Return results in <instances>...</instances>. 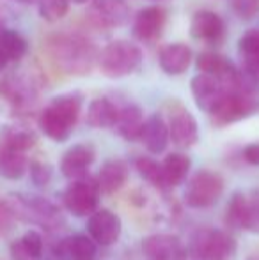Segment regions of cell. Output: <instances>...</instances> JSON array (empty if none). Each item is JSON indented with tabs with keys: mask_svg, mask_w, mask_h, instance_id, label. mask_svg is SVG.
I'll return each instance as SVG.
<instances>
[{
	"mask_svg": "<svg viewBox=\"0 0 259 260\" xmlns=\"http://www.w3.org/2000/svg\"><path fill=\"white\" fill-rule=\"evenodd\" d=\"M50 58L66 75L83 76L93 71L100 52L91 39L82 34H55L46 41Z\"/></svg>",
	"mask_w": 259,
	"mask_h": 260,
	"instance_id": "obj_1",
	"label": "cell"
},
{
	"mask_svg": "<svg viewBox=\"0 0 259 260\" xmlns=\"http://www.w3.org/2000/svg\"><path fill=\"white\" fill-rule=\"evenodd\" d=\"M83 98L80 92H66L53 98L39 115V127L50 140L63 144L71 137V131L82 113Z\"/></svg>",
	"mask_w": 259,
	"mask_h": 260,
	"instance_id": "obj_2",
	"label": "cell"
},
{
	"mask_svg": "<svg viewBox=\"0 0 259 260\" xmlns=\"http://www.w3.org/2000/svg\"><path fill=\"white\" fill-rule=\"evenodd\" d=\"M144 55L142 50L135 43L126 39H116L110 41L98 57L100 69L107 78H125L137 73L142 66Z\"/></svg>",
	"mask_w": 259,
	"mask_h": 260,
	"instance_id": "obj_3",
	"label": "cell"
},
{
	"mask_svg": "<svg viewBox=\"0 0 259 260\" xmlns=\"http://www.w3.org/2000/svg\"><path fill=\"white\" fill-rule=\"evenodd\" d=\"M188 253L194 260H231L236 253V241L218 229H200L192 236Z\"/></svg>",
	"mask_w": 259,
	"mask_h": 260,
	"instance_id": "obj_4",
	"label": "cell"
},
{
	"mask_svg": "<svg viewBox=\"0 0 259 260\" xmlns=\"http://www.w3.org/2000/svg\"><path fill=\"white\" fill-rule=\"evenodd\" d=\"M224 193V179L211 170H199L188 179L185 204L192 209H208L218 202Z\"/></svg>",
	"mask_w": 259,
	"mask_h": 260,
	"instance_id": "obj_5",
	"label": "cell"
},
{
	"mask_svg": "<svg viewBox=\"0 0 259 260\" xmlns=\"http://www.w3.org/2000/svg\"><path fill=\"white\" fill-rule=\"evenodd\" d=\"M100 186L98 181L89 175L75 179L64 189L63 202L64 207L76 218H87L100 206Z\"/></svg>",
	"mask_w": 259,
	"mask_h": 260,
	"instance_id": "obj_6",
	"label": "cell"
},
{
	"mask_svg": "<svg viewBox=\"0 0 259 260\" xmlns=\"http://www.w3.org/2000/svg\"><path fill=\"white\" fill-rule=\"evenodd\" d=\"M257 110L259 101L256 94L245 92V90H229L210 115L215 126L222 127L238 122V120L249 119Z\"/></svg>",
	"mask_w": 259,
	"mask_h": 260,
	"instance_id": "obj_7",
	"label": "cell"
},
{
	"mask_svg": "<svg viewBox=\"0 0 259 260\" xmlns=\"http://www.w3.org/2000/svg\"><path fill=\"white\" fill-rule=\"evenodd\" d=\"M190 90L197 108L203 110L206 113H211L218 106L224 96L229 92V89L220 82L218 78L206 73H199L192 78L190 82Z\"/></svg>",
	"mask_w": 259,
	"mask_h": 260,
	"instance_id": "obj_8",
	"label": "cell"
},
{
	"mask_svg": "<svg viewBox=\"0 0 259 260\" xmlns=\"http://www.w3.org/2000/svg\"><path fill=\"white\" fill-rule=\"evenodd\" d=\"M121 218L108 209H96L87 219V234L100 246H112L121 236Z\"/></svg>",
	"mask_w": 259,
	"mask_h": 260,
	"instance_id": "obj_9",
	"label": "cell"
},
{
	"mask_svg": "<svg viewBox=\"0 0 259 260\" xmlns=\"http://www.w3.org/2000/svg\"><path fill=\"white\" fill-rule=\"evenodd\" d=\"M142 253L148 260H187L188 248L170 234H153L142 241Z\"/></svg>",
	"mask_w": 259,
	"mask_h": 260,
	"instance_id": "obj_10",
	"label": "cell"
},
{
	"mask_svg": "<svg viewBox=\"0 0 259 260\" xmlns=\"http://www.w3.org/2000/svg\"><path fill=\"white\" fill-rule=\"evenodd\" d=\"M0 96L16 108H27L36 103L38 87L32 75H11L0 82Z\"/></svg>",
	"mask_w": 259,
	"mask_h": 260,
	"instance_id": "obj_11",
	"label": "cell"
},
{
	"mask_svg": "<svg viewBox=\"0 0 259 260\" xmlns=\"http://www.w3.org/2000/svg\"><path fill=\"white\" fill-rule=\"evenodd\" d=\"M169 135L174 145L188 149L199 140V126L195 117L183 106H176L169 117Z\"/></svg>",
	"mask_w": 259,
	"mask_h": 260,
	"instance_id": "obj_12",
	"label": "cell"
},
{
	"mask_svg": "<svg viewBox=\"0 0 259 260\" xmlns=\"http://www.w3.org/2000/svg\"><path fill=\"white\" fill-rule=\"evenodd\" d=\"M128 18L130 7L125 0H94L89 7V20L101 28L121 27Z\"/></svg>",
	"mask_w": 259,
	"mask_h": 260,
	"instance_id": "obj_13",
	"label": "cell"
},
{
	"mask_svg": "<svg viewBox=\"0 0 259 260\" xmlns=\"http://www.w3.org/2000/svg\"><path fill=\"white\" fill-rule=\"evenodd\" d=\"M94 161V149L87 144H76L64 152L61 159V172L66 179L75 181L89 175V167Z\"/></svg>",
	"mask_w": 259,
	"mask_h": 260,
	"instance_id": "obj_14",
	"label": "cell"
},
{
	"mask_svg": "<svg viewBox=\"0 0 259 260\" xmlns=\"http://www.w3.org/2000/svg\"><path fill=\"white\" fill-rule=\"evenodd\" d=\"M55 253L61 260H96L98 243L85 234H73L59 241Z\"/></svg>",
	"mask_w": 259,
	"mask_h": 260,
	"instance_id": "obj_15",
	"label": "cell"
},
{
	"mask_svg": "<svg viewBox=\"0 0 259 260\" xmlns=\"http://www.w3.org/2000/svg\"><path fill=\"white\" fill-rule=\"evenodd\" d=\"M190 34L199 41L218 43L225 34V23L213 11H197L190 21Z\"/></svg>",
	"mask_w": 259,
	"mask_h": 260,
	"instance_id": "obj_16",
	"label": "cell"
},
{
	"mask_svg": "<svg viewBox=\"0 0 259 260\" xmlns=\"http://www.w3.org/2000/svg\"><path fill=\"white\" fill-rule=\"evenodd\" d=\"M140 140L151 154H162L167 149L170 142L169 124L165 122V119L160 113H153L146 119Z\"/></svg>",
	"mask_w": 259,
	"mask_h": 260,
	"instance_id": "obj_17",
	"label": "cell"
},
{
	"mask_svg": "<svg viewBox=\"0 0 259 260\" xmlns=\"http://www.w3.org/2000/svg\"><path fill=\"white\" fill-rule=\"evenodd\" d=\"M165 23V13L162 7L149 6L137 13L133 21V36L138 41H151L158 38Z\"/></svg>",
	"mask_w": 259,
	"mask_h": 260,
	"instance_id": "obj_18",
	"label": "cell"
},
{
	"mask_svg": "<svg viewBox=\"0 0 259 260\" xmlns=\"http://www.w3.org/2000/svg\"><path fill=\"white\" fill-rule=\"evenodd\" d=\"M144 112L140 106L130 103L119 108L118 120L114 124V129L121 138L126 142H137L142 137V129H144Z\"/></svg>",
	"mask_w": 259,
	"mask_h": 260,
	"instance_id": "obj_19",
	"label": "cell"
},
{
	"mask_svg": "<svg viewBox=\"0 0 259 260\" xmlns=\"http://www.w3.org/2000/svg\"><path fill=\"white\" fill-rule=\"evenodd\" d=\"M158 62L165 75L180 76L190 68L192 50L187 45H183V43H172V45H167L160 52Z\"/></svg>",
	"mask_w": 259,
	"mask_h": 260,
	"instance_id": "obj_20",
	"label": "cell"
},
{
	"mask_svg": "<svg viewBox=\"0 0 259 260\" xmlns=\"http://www.w3.org/2000/svg\"><path fill=\"white\" fill-rule=\"evenodd\" d=\"M100 191L105 195H112V193L119 191L128 181V165L123 159H108L101 165L100 172L96 175Z\"/></svg>",
	"mask_w": 259,
	"mask_h": 260,
	"instance_id": "obj_21",
	"label": "cell"
},
{
	"mask_svg": "<svg viewBox=\"0 0 259 260\" xmlns=\"http://www.w3.org/2000/svg\"><path fill=\"white\" fill-rule=\"evenodd\" d=\"M28 170V159L25 152L0 144V177L7 181H18Z\"/></svg>",
	"mask_w": 259,
	"mask_h": 260,
	"instance_id": "obj_22",
	"label": "cell"
},
{
	"mask_svg": "<svg viewBox=\"0 0 259 260\" xmlns=\"http://www.w3.org/2000/svg\"><path fill=\"white\" fill-rule=\"evenodd\" d=\"M119 108L112 103L107 98H98V100L91 101L89 108H87V124L96 129H107V127H114L116 120H118Z\"/></svg>",
	"mask_w": 259,
	"mask_h": 260,
	"instance_id": "obj_23",
	"label": "cell"
},
{
	"mask_svg": "<svg viewBox=\"0 0 259 260\" xmlns=\"http://www.w3.org/2000/svg\"><path fill=\"white\" fill-rule=\"evenodd\" d=\"M162 168H163V177H165L167 188H172V186H180L187 181L192 168V161L187 154L172 152V154H169L163 159Z\"/></svg>",
	"mask_w": 259,
	"mask_h": 260,
	"instance_id": "obj_24",
	"label": "cell"
},
{
	"mask_svg": "<svg viewBox=\"0 0 259 260\" xmlns=\"http://www.w3.org/2000/svg\"><path fill=\"white\" fill-rule=\"evenodd\" d=\"M45 251L43 237L36 230H28L20 241L11 244V253L14 260H39Z\"/></svg>",
	"mask_w": 259,
	"mask_h": 260,
	"instance_id": "obj_25",
	"label": "cell"
},
{
	"mask_svg": "<svg viewBox=\"0 0 259 260\" xmlns=\"http://www.w3.org/2000/svg\"><path fill=\"white\" fill-rule=\"evenodd\" d=\"M225 221L236 230H247V225H249V197H245L240 191H236L231 197L227 204V211H225Z\"/></svg>",
	"mask_w": 259,
	"mask_h": 260,
	"instance_id": "obj_26",
	"label": "cell"
},
{
	"mask_svg": "<svg viewBox=\"0 0 259 260\" xmlns=\"http://www.w3.org/2000/svg\"><path fill=\"white\" fill-rule=\"evenodd\" d=\"M0 50L6 53V57L11 60H21L28 52V43L20 32L11 30V28H4L2 36H0Z\"/></svg>",
	"mask_w": 259,
	"mask_h": 260,
	"instance_id": "obj_27",
	"label": "cell"
},
{
	"mask_svg": "<svg viewBox=\"0 0 259 260\" xmlns=\"http://www.w3.org/2000/svg\"><path fill=\"white\" fill-rule=\"evenodd\" d=\"M135 168H137L138 175H140L146 182H149L151 186H155V188H158V189L167 188L165 177H163L162 163L151 159V157L142 156V157H137V159H135Z\"/></svg>",
	"mask_w": 259,
	"mask_h": 260,
	"instance_id": "obj_28",
	"label": "cell"
},
{
	"mask_svg": "<svg viewBox=\"0 0 259 260\" xmlns=\"http://www.w3.org/2000/svg\"><path fill=\"white\" fill-rule=\"evenodd\" d=\"M0 144L16 149V151L27 152L28 149L34 147L36 135L27 127H6L2 131V142Z\"/></svg>",
	"mask_w": 259,
	"mask_h": 260,
	"instance_id": "obj_29",
	"label": "cell"
},
{
	"mask_svg": "<svg viewBox=\"0 0 259 260\" xmlns=\"http://www.w3.org/2000/svg\"><path fill=\"white\" fill-rule=\"evenodd\" d=\"M25 209L28 212H32L36 219H39V223L46 225L50 221H57L61 218L57 207L52 202H48L46 199H23Z\"/></svg>",
	"mask_w": 259,
	"mask_h": 260,
	"instance_id": "obj_30",
	"label": "cell"
},
{
	"mask_svg": "<svg viewBox=\"0 0 259 260\" xmlns=\"http://www.w3.org/2000/svg\"><path fill=\"white\" fill-rule=\"evenodd\" d=\"M68 0H38V13L45 21H59L68 14Z\"/></svg>",
	"mask_w": 259,
	"mask_h": 260,
	"instance_id": "obj_31",
	"label": "cell"
},
{
	"mask_svg": "<svg viewBox=\"0 0 259 260\" xmlns=\"http://www.w3.org/2000/svg\"><path fill=\"white\" fill-rule=\"evenodd\" d=\"M28 174H31L32 184L38 186V188H45L52 181L53 168L52 165L43 163V161H31L28 163Z\"/></svg>",
	"mask_w": 259,
	"mask_h": 260,
	"instance_id": "obj_32",
	"label": "cell"
},
{
	"mask_svg": "<svg viewBox=\"0 0 259 260\" xmlns=\"http://www.w3.org/2000/svg\"><path fill=\"white\" fill-rule=\"evenodd\" d=\"M231 6L242 20H252L259 13V0H231Z\"/></svg>",
	"mask_w": 259,
	"mask_h": 260,
	"instance_id": "obj_33",
	"label": "cell"
},
{
	"mask_svg": "<svg viewBox=\"0 0 259 260\" xmlns=\"http://www.w3.org/2000/svg\"><path fill=\"white\" fill-rule=\"evenodd\" d=\"M247 230L259 234V191H254L249 197V225Z\"/></svg>",
	"mask_w": 259,
	"mask_h": 260,
	"instance_id": "obj_34",
	"label": "cell"
},
{
	"mask_svg": "<svg viewBox=\"0 0 259 260\" xmlns=\"http://www.w3.org/2000/svg\"><path fill=\"white\" fill-rule=\"evenodd\" d=\"M243 159L252 167H259V144H250L243 149Z\"/></svg>",
	"mask_w": 259,
	"mask_h": 260,
	"instance_id": "obj_35",
	"label": "cell"
},
{
	"mask_svg": "<svg viewBox=\"0 0 259 260\" xmlns=\"http://www.w3.org/2000/svg\"><path fill=\"white\" fill-rule=\"evenodd\" d=\"M7 219H9V212H7V209L4 206H0V229H6L7 225Z\"/></svg>",
	"mask_w": 259,
	"mask_h": 260,
	"instance_id": "obj_36",
	"label": "cell"
},
{
	"mask_svg": "<svg viewBox=\"0 0 259 260\" xmlns=\"http://www.w3.org/2000/svg\"><path fill=\"white\" fill-rule=\"evenodd\" d=\"M7 62H9V58H7V57H6V53H4L2 50H0V71H2V69L6 68Z\"/></svg>",
	"mask_w": 259,
	"mask_h": 260,
	"instance_id": "obj_37",
	"label": "cell"
},
{
	"mask_svg": "<svg viewBox=\"0 0 259 260\" xmlns=\"http://www.w3.org/2000/svg\"><path fill=\"white\" fill-rule=\"evenodd\" d=\"M73 4H87V2H91V0H71Z\"/></svg>",
	"mask_w": 259,
	"mask_h": 260,
	"instance_id": "obj_38",
	"label": "cell"
},
{
	"mask_svg": "<svg viewBox=\"0 0 259 260\" xmlns=\"http://www.w3.org/2000/svg\"><path fill=\"white\" fill-rule=\"evenodd\" d=\"M4 32V23H2V18H0V36H2Z\"/></svg>",
	"mask_w": 259,
	"mask_h": 260,
	"instance_id": "obj_39",
	"label": "cell"
},
{
	"mask_svg": "<svg viewBox=\"0 0 259 260\" xmlns=\"http://www.w3.org/2000/svg\"><path fill=\"white\" fill-rule=\"evenodd\" d=\"M13 2H20V4H27V2H31V0H13Z\"/></svg>",
	"mask_w": 259,
	"mask_h": 260,
	"instance_id": "obj_40",
	"label": "cell"
}]
</instances>
